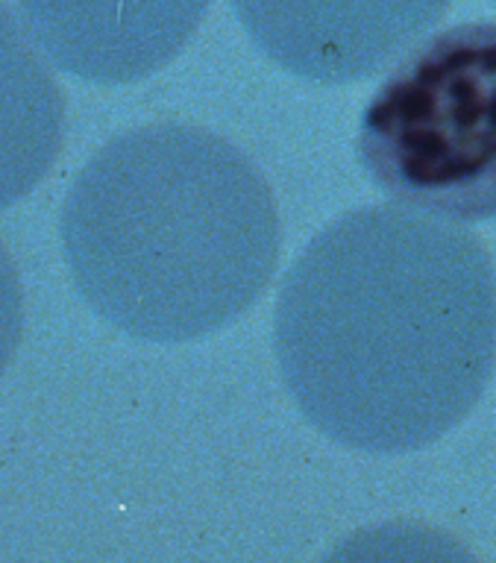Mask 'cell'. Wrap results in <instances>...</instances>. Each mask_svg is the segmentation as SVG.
<instances>
[{
	"label": "cell",
	"mask_w": 496,
	"mask_h": 563,
	"mask_svg": "<svg viewBox=\"0 0 496 563\" xmlns=\"http://www.w3.org/2000/svg\"><path fill=\"white\" fill-rule=\"evenodd\" d=\"M274 338L315 429L359 452H415L455 429L494 376V264L455 223L359 209L294 262Z\"/></svg>",
	"instance_id": "6da1fadb"
},
{
	"label": "cell",
	"mask_w": 496,
	"mask_h": 563,
	"mask_svg": "<svg viewBox=\"0 0 496 563\" xmlns=\"http://www.w3.org/2000/svg\"><path fill=\"white\" fill-rule=\"evenodd\" d=\"M279 214L258 167L221 135L153 123L74 179L63 250L91 311L124 334L183 343L239 320L274 279Z\"/></svg>",
	"instance_id": "7a4b0ae2"
},
{
	"label": "cell",
	"mask_w": 496,
	"mask_h": 563,
	"mask_svg": "<svg viewBox=\"0 0 496 563\" xmlns=\"http://www.w3.org/2000/svg\"><path fill=\"white\" fill-rule=\"evenodd\" d=\"M355 153L397 209L496 220V21L415 44L364 106Z\"/></svg>",
	"instance_id": "3957f363"
},
{
	"label": "cell",
	"mask_w": 496,
	"mask_h": 563,
	"mask_svg": "<svg viewBox=\"0 0 496 563\" xmlns=\"http://www.w3.org/2000/svg\"><path fill=\"white\" fill-rule=\"evenodd\" d=\"M258 51L294 77L344 86L403 59L450 0H232Z\"/></svg>",
	"instance_id": "277c9868"
},
{
	"label": "cell",
	"mask_w": 496,
	"mask_h": 563,
	"mask_svg": "<svg viewBox=\"0 0 496 563\" xmlns=\"http://www.w3.org/2000/svg\"><path fill=\"white\" fill-rule=\"evenodd\" d=\"M212 0H19L21 24L56 68L98 86L165 68Z\"/></svg>",
	"instance_id": "5b68a950"
},
{
	"label": "cell",
	"mask_w": 496,
	"mask_h": 563,
	"mask_svg": "<svg viewBox=\"0 0 496 563\" xmlns=\"http://www.w3.org/2000/svg\"><path fill=\"white\" fill-rule=\"evenodd\" d=\"M65 100L42 51L0 3V209L27 197L63 147Z\"/></svg>",
	"instance_id": "8992f818"
},
{
	"label": "cell",
	"mask_w": 496,
	"mask_h": 563,
	"mask_svg": "<svg viewBox=\"0 0 496 563\" xmlns=\"http://www.w3.org/2000/svg\"><path fill=\"white\" fill-rule=\"evenodd\" d=\"M320 563H478L455 537L420 522H385L346 537Z\"/></svg>",
	"instance_id": "52a82bcc"
},
{
	"label": "cell",
	"mask_w": 496,
	"mask_h": 563,
	"mask_svg": "<svg viewBox=\"0 0 496 563\" xmlns=\"http://www.w3.org/2000/svg\"><path fill=\"white\" fill-rule=\"evenodd\" d=\"M24 329V294L10 253L0 246V376L10 367Z\"/></svg>",
	"instance_id": "ba28073f"
}]
</instances>
